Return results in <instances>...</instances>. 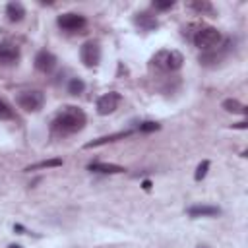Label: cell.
<instances>
[{"label":"cell","mask_w":248,"mask_h":248,"mask_svg":"<svg viewBox=\"0 0 248 248\" xmlns=\"http://www.w3.org/2000/svg\"><path fill=\"white\" fill-rule=\"evenodd\" d=\"M223 108L229 110V112H240V114H246V107L242 103H238L236 99H227L223 101Z\"/></svg>","instance_id":"cell-17"},{"label":"cell","mask_w":248,"mask_h":248,"mask_svg":"<svg viewBox=\"0 0 248 248\" xmlns=\"http://www.w3.org/2000/svg\"><path fill=\"white\" fill-rule=\"evenodd\" d=\"M174 6V2L170 0V2H153V8H157V10H169V8H172Z\"/></svg>","instance_id":"cell-23"},{"label":"cell","mask_w":248,"mask_h":248,"mask_svg":"<svg viewBox=\"0 0 248 248\" xmlns=\"http://www.w3.org/2000/svg\"><path fill=\"white\" fill-rule=\"evenodd\" d=\"M87 118L85 112L78 107H64L52 120L50 130L58 136H68V134H76L85 126Z\"/></svg>","instance_id":"cell-1"},{"label":"cell","mask_w":248,"mask_h":248,"mask_svg":"<svg viewBox=\"0 0 248 248\" xmlns=\"http://www.w3.org/2000/svg\"><path fill=\"white\" fill-rule=\"evenodd\" d=\"M16 101H17L19 108H23L25 112H37L45 105V95L39 89H27V91H21Z\"/></svg>","instance_id":"cell-4"},{"label":"cell","mask_w":248,"mask_h":248,"mask_svg":"<svg viewBox=\"0 0 248 248\" xmlns=\"http://www.w3.org/2000/svg\"><path fill=\"white\" fill-rule=\"evenodd\" d=\"M19 60V48L10 43L0 45V64L2 66H14Z\"/></svg>","instance_id":"cell-9"},{"label":"cell","mask_w":248,"mask_h":248,"mask_svg":"<svg viewBox=\"0 0 248 248\" xmlns=\"http://www.w3.org/2000/svg\"><path fill=\"white\" fill-rule=\"evenodd\" d=\"M151 62H153V66H155L157 70H161V72H176V70L182 66L184 56H182L178 50H174V48H163V50H159V52L151 58Z\"/></svg>","instance_id":"cell-2"},{"label":"cell","mask_w":248,"mask_h":248,"mask_svg":"<svg viewBox=\"0 0 248 248\" xmlns=\"http://www.w3.org/2000/svg\"><path fill=\"white\" fill-rule=\"evenodd\" d=\"M6 16H8V19L10 21H21L23 19V16H25V8L19 4V2H10L8 6H6Z\"/></svg>","instance_id":"cell-14"},{"label":"cell","mask_w":248,"mask_h":248,"mask_svg":"<svg viewBox=\"0 0 248 248\" xmlns=\"http://www.w3.org/2000/svg\"><path fill=\"white\" fill-rule=\"evenodd\" d=\"M58 27H62L64 31H81L85 25H87V19L79 14H74V12H68V14H62L58 16L56 19Z\"/></svg>","instance_id":"cell-6"},{"label":"cell","mask_w":248,"mask_h":248,"mask_svg":"<svg viewBox=\"0 0 248 248\" xmlns=\"http://www.w3.org/2000/svg\"><path fill=\"white\" fill-rule=\"evenodd\" d=\"M219 213H221V209L215 205H192V207H188L190 217H213Z\"/></svg>","instance_id":"cell-11"},{"label":"cell","mask_w":248,"mask_h":248,"mask_svg":"<svg viewBox=\"0 0 248 248\" xmlns=\"http://www.w3.org/2000/svg\"><path fill=\"white\" fill-rule=\"evenodd\" d=\"M132 132L126 130V132H116V134H110V136H103L99 140H93L89 143H85V147H97V145H105V143H110V141H116V140H122V138H128Z\"/></svg>","instance_id":"cell-15"},{"label":"cell","mask_w":248,"mask_h":248,"mask_svg":"<svg viewBox=\"0 0 248 248\" xmlns=\"http://www.w3.org/2000/svg\"><path fill=\"white\" fill-rule=\"evenodd\" d=\"M83 89H85V83L79 78H72L70 79V83H68V93L70 95H79V93H83Z\"/></svg>","instance_id":"cell-18"},{"label":"cell","mask_w":248,"mask_h":248,"mask_svg":"<svg viewBox=\"0 0 248 248\" xmlns=\"http://www.w3.org/2000/svg\"><path fill=\"white\" fill-rule=\"evenodd\" d=\"M161 126L157 124V122H141L140 124V132H155V130H159Z\"/></svg>","instance_id":"cell-22"},{"label":"cell","mask_w":248,"mask_h":248,"mask_svg":"<svg viewBox=\"0 0 248 248\" xmlns=\"http://www.w3.org/2000/svg\"><path fill=\"white\" fill-rule=\"evenodd\" d=\"M118 103H120V93L108 91V93H105V95H101L97 99V112L103 114V116L110 114V112H114L118 108Z\"/></svg>","instance_id":"cell-7"},{"label":"cell","mask_w":248,"mask_h":248,"mask_svg":"<svg viewBox=\"0 0 248 248\" xmlns=\"http://www.w3.org/2000/svg\"><path fill=\"white\" fill-rule=\"evenodd\" d=\"M225 54H227V48H213V50H205L202 56H200V62L203 64V66H215V64H219L223 58H225Z\"/></svg>","instance_id":"cell-10"},{"label":"cell","mask_w":248,"mask_h":248,"mask_svg":"<svg viewBox=\"0 0 248 248\" xmlns=\"http://www.w3.org/2000/svg\"><path fill=\"white\" fill-rule=\"evenodd\" d=\"M60 165H62V159H46V161H39V163L25 167V170H39V169H50V167H60Z\"/></svg>","instance_id":"cell-16"},{"label":"cell","mask_w":248,"mask_h":248,"mask_svg":"<svg viewBox=\"0 0 248 248\" xmlns=\"http://www.w3.org/2000/svg\"><path fill=\"white\" fill-rule=\"evenodd\" d=\"M190 8L196 10V12L202 14V16H203V14H213V6H211L209 2H203V0H202V2H200V0H198V2H192Z\"/></svg>","instance_id":"cell-19"},{"label":"cell","mask_w":248,"mask_h":248,"mask_svg":"<svg viewBox=\"0 0 248 248\" xmlns=\"http://www.w3.org/2000/svg\"><path fill=\"white\" fill-rule=\"evenodd\" d=\"M10 248H21V246H19V244H12Z\"/></svg>","instance_id":"cell-25"},{"label":"cell","mask_w":248,"mask_h":248,"mask_svg":"<svg viewBox=\"0 0 248 248\" xmlns=\"http://www.w3.org/2000/svg\"><path fill=\"white\" fill-rule=\"evenodd\" d=\"M10 118H14V108L4 99H0V120H10Z\"/></svg>","instance_id":"cell-20"},{"label":"cell","mask_w":248,"mask_h":248,"mask_svg":"<svg viewBox=\"0 0 248 248\" xmlns=\"http://www.w3.org/2000/svg\"><path fill=\"white\" fill-rule=\"evenodd\" d=\"M221 33L215 29V27H209V25H202L198 31H196V35L192 37V41H194V45L200 48V50H213V48H217L219 46V43H221Z\"/></svg>","instance_id":"cell-3"},{"label":"cell","mask_w":248,"mask_h":248,"mask_svg":"<svg viewBox=\"0 0 248 248\" xmlns=\"http://www.w3.org/2000/svg\"><path fill=\"white\" fill-rule=\"evenodd\" d=\"M89 170H93V172H101V174H120V172H124V167H120V165H112V163H91L89 167H87Z\"/></svg>","instance_id":"cell-13"},{"label":"cell","mask_w":248,"mask_h":248,"mask_svg":"<svg viewBox=\"0 0 248 248\" xmlns=\"http://www.w3.org/2000/svg\"><path fill=\"white\" fill-rule=\"evenodd\" d=\"M79 58L87 68H95L101 60V46L97 41H87L79 48Z\"/></svg>","instance_id":"cell-5"},{"label":"cell","mask_w":248,"mask_h":248,"mask_svg":"<svg viewBox=\"0 0 248 248\" xmlns=\"http://www.w3.org/2000/svg\"><path fill=\"white\" fill-rule=\"evenodd\" d=\"M207 169H209V161H202V163L198 165L196 172H194V178H196V180H202V178L207 174Z\"/></svg>","instance_id":"cell-21"},{"label":"cell","mask_w":248,"mask_h":248,"mask_svg":"<svg viewBox=\"0 0 248 248\" xmlns=\"http://www.w3.org/2000/svg\"><path fill=\"white\" fill-rule=\"evenodd\" d=\"M134 23L140 27V29H143V31H151V29H157V19L153 17V16H149L147 12H141V14H136V17H134Z\"/></svg>","instance_id":"cell-12"},{"label":"cell","mask_w":248,"mask_h":248,"mask_svg":"<svg viewBox=\"0 0 248 248\" xmlns=\"http://www.w3.org/2000/svg\"><path fill=\"white\" fill-rule=\"evenodd\" d=\"M141 186H143V190H151V182H149V180H143Z\"/></svg>","instance_id":"cell-24"},{"label":"cell","mask_w":248,"mask_h":248,"mask_svg":"<svg viewBox=\"0 0 248 248\" xmlns=\"http://www.w3.org/2000/svg\"><path fill=\"white\" fill-rule=\"evenodd\" d=\"M54 66H56V56L52 52H48V50H39L37 52V56H35V68L39 72L48 74V72L54 70Z\"/></svg>","instance_id":"cell-8"}]
</instances>
